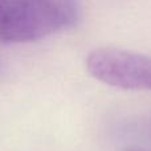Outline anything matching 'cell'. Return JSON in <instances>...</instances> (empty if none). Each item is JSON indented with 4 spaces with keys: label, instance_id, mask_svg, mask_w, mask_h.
Listing matches in <instances>:
<instances>
[{
    "label": "cell",
    "instance_id": "1",
    "mask_svg": "<svg viewBox=\"0 0 151 151\" xmlns=\"http://www.w3.org/2000/svg\"><path fill=\"white\" fill-rule=\"evenodd\" d=\"M77 19V0H0V41H36L70 28Z\"/></svg>",
    "mask_w": 151,
    "mask_h": 151
},
{
    "label": "cell",
    "instance_id": "2",
    "mask_svg": "<svg viewBox=\"0 0 151 151\" xmlns=\"http://www.w3.org/2000/svg\"><path fill=\"white\" fill-rule=\"evenodd\" d=\"M96 80L125 90H151V56L118 48L96 49L86 58Z\"/></svg>",
    "mask_w": 151,
    "mask_h": 151
},
{
    "label": "cell",
    "instance_id": "3",
    "mask_svg": "<svg viewBox=\"0 0 151 151\" xmlns=\"http://www.w3.org/2000/svg\"><path fill=\"white\" fill-rule=\"evenodd\" d=\"M125 151H147V150H143V149H138V147H127Z\"/></svg>",
    "mask_w": 151,
    "mask_h": 151
}]
</instances>
